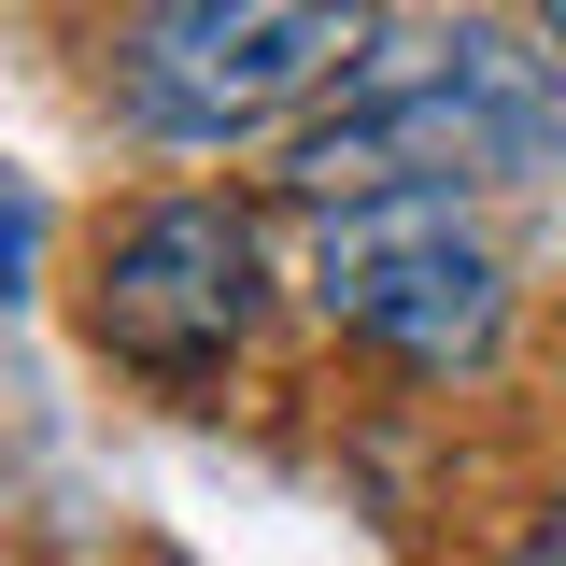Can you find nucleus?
Here are the masks:
<instances>
[{
	"instance_id": "obj_1",
	"label": "nucleus",
	"mask_w": 566,
	"mask_h": 566,
	"mask_svg": "<svg viewBox=\"0 0 566 566\" xmlns=\"http://www.w3.org/2000/svg\"><path fill=\"white\" fill-rule=\"evenodd\" d=\"M566 170V57H524L510 29H439L382 57L326 128L297 142V199H382V185H538Z\"/></svg>"
},
{
	"instance_id": "obj_2",
	"label": "nucleus",
	"mask_w": 566,
	"mask_h": 566,
	"mask_svg": "<svg viewBox=\"0 0 566 566\" xmlns=\"http://www.w3.org/2000/svg\"><path fill=\"white\" fill-rule=\"evenodd\" d=\"M368 57V0H142L114 99L156 142H241Z\"/></svg>"
},
{
	"instance_id": "obj_3",
	"label": "nucleus",
	"mask_w": 566,
	"mask_h": 566,
	"mask_svg": "<svg viewBox=\"0 0 566 566\" xmlns=\"http://www.w3.org/2000/svg\"><path fill=\"white\" fill-rule=\"evenodd\" d=\"M312 297L340 312L354 340H382L397 368H468L510 312L495 283V241L453 212V185H382V199H340L326 241H312Z\"/></svg>"
},
{
	"instance_id": "obj_4",
	"label": "nucleus",
	"mask_w": 566,
	"mask_h": 566,
	"mask_svg": "<svg viewBox=\"0 0 566 566\" xmlns=\"http://www.w3.org/2000/svg\"><path fill=\"white\" fill-rule=\"evenodd\" d=\"M255 297H270V270H255L241 212L227 199H156L99 255V340L128 368H156V382H199V368H227L255 340Z\"/></svg>"
},
{
	"instance_id": "obj_5",
	"label": "nucleus",
	"mask_w": 566,
	"mask_h": 566,
	"mask_svg": "<svg viewBox=\"0 0 566 566\" xmlns=\"http://www.w3.org/2000/svg\"><path fill=\"white\" fill-rule=\"evenodd\" d=\"M510 566H566V495H553V510H538V538H524V553H510Z\"/></svg>"
},
{
	"instance_id": "obj_6",
	"label": "nucleus",
	"mask_w": 566,
	"mask_h": 566,
	"mask_svg": "<svg viewBox=\"0 0 566 566\" xmlns=\"http://www.w3.org/2000/svg\"><path fill=\"white\" fill-rule=\"evenodd\" d=\"M538 14H553V57H566V0H538Z\"/></svg>"
}]
</instances>
